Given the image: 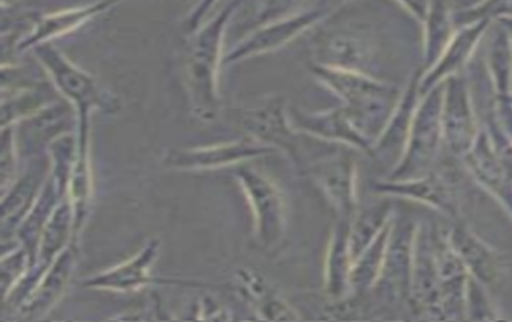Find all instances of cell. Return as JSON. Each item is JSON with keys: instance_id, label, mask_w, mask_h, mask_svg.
<instances>
[{"instance_id": "cell-1", "label": "cell", "mask_w": 512, "mask_h": 322, "mask_svg": "<svg viewBox=\"0 0 512 322\" xmlns=\"http://www.w3.org/2000/svg\"><path fill=\"white\" fill-rule=\"evenodd\" d=\"M311 71L316 81L342 100L356 128L376 144L403 94L400 87L360 71L323 65H316Z\"/></svg>"}, {"instance_id": "cell-2", "label": "cell", "mask_w": 512, "mask_h": 322, "mask_svg": "<svg viewBox=\"0 0 512 322\" xmlns=\"http://www.w3.org/2000/svg\"><path fill=\"white\" fill-rule=\"evenodd\" d=\"M226 20L228 12L203 29L184 58L182 81L186 87L190 110L203 123H213L221 108L218 73Z\"/></svg>"}, {"instance_id": "cell-3", "label": "cell", "mask_w": 512, "mask_h": 322, "mask_svg": "<svg viewBox=\"0 0 512 322\" xmlns=\"http://www.w3.org/2000/svg\"><path fill=\"white\" fill-rule=\"evenodd\" d=\"M34 55L38 57L58 94L75 107L78 128L91 126L92 112H102L105 115H116L120 112V100L115 95L104 91L87 71L73 65L50 44L36 46Z\"/></svg>"}, {"instance_id": "cell-4", "label": "cell", "mask_w": 512, "mask_h": 322, "mask_svg": "<svg viewBox=\"0 0 512 322\" xmlns=\"http://www.w3.org/2000/svg\"><path fill=\"white\" fill-rule=\"evenodd\" d=\"M442 105L443 83L422 95L403 157L387 179L403 181L430 174L443 142Z\"/></svg>"}, {"instance_id": "cell-5", "label": "cell", "mask_w": 512, "mask_h": 322, "mask_svg": "<svg viewBox=\"0 0 512 322\" xmlns=\"http://www.w3.org/2000/svg\"><path fill=\"white\" fill-rule=\"evenodd\" d=\"M234 176L252 210L256 244L265 253H276L287 236V203L282 190L247 163L237 165Z\"/></svg>"}, {"instance_id": "cell-6", "label": "cell", "mask_w": 512, "mask_h": 322, "mask_svg": "<svg viewBox=\"0 0 512 322\" xmlns=\"http://www.w3.org/2000/svg\"><path fill=\"white\" fill-rule=\"evenodd\" d=\"M289 108L282 95H269L260 104L237 110V120L248 137L284 153L302 170L305 163L302 133L294 128Z\"/></svg>"}, {"instance_id": "cell-7", "label": "cell", "mask_w": 512, "mask_h": 322, "mask_svg": "<svg viewBox=\"0 0 512 322\" xmlns=\"http://www.w3.org/2000/svg\"><path fill=\"white\" fill-rule=\"evenodd\" d=\"M303 174L318 187L334 211L335 218L353 219L358 210V170L355 157L342 150L324 153L323 157L308 161Z\"/></svg>"}, {"instance_id": "cell-8", "label": "cell", "mask_w": 512, "mask_h": 322, "mask_svg": "<svg viewBox=\"0 0 512 322\" xmlns=\"http://www.w3.org/2000/svg\"><path fill=\"white\" fill-rule=\"evenodd\" d=\"M418 224L393 218L384 268L372 292H380L385 302L403 303L411 311L414 239Z\"/></svg>"}, {"instance_id": "cell-9", "label": "cell", "mask_w": 512, "mask_h": 322, "mask_svg": "<svg viewBox=\"0 0 512 322\" xmlns=\"http://www.w3.org/2000/svg\"><path fill=\"white\" fill-rule=\"evenodd\" d=\"M277 153L269 145L256 142L252 137L226 144L205 145V147H186L171 149L166 153L163 165L170 170L210 171L232 168L255 158Z\"/></svg>"}, {"instance_id": "cell-10", "label": "cell", "mask_w": 512, "mask_h": 322, "mask_svg": "<svg viewBox=\"0 0 512 322\" xmlns=\"http://www.w3.org/2000/svg\"><path fill=\"white\" fill-rule=\"evenodd\" d=\"M289 113L294 128L300 133L329 144L343 145L372 157L374 144L356 128L345 107L327 112H305L300 108L290 107Z\"/></svg>"}, {"instance_id": "cell-11", "label": "cell", "mask_w": 512, "mask_h": 322, "mask_svg": "<svg viewBox=\"0 0 512 322\" xmlns=\"http://www.w3.org/2000/svg\"><path fill=\"white\" fill-rule=\"evenodd\" d=\"M76 110L67 100H57L36 115L15 124V136L20 158L39 157L41 152L49 150L50 144L60 136L78 129L75 121Z\"/></svg>"}, {"instance_id": "cell-12", "label": "cell", "mask_w": 512, "mask_h": 322, "mask_svg": "<svg viewBox=\"0 0 512 322\" xmlns=\"http://www.w3.org/2000/svg\"><path fill=\"white\" fill-rule=\"evenodd\" d=\"M443 141L458 157H466L472 149L477 131L472 112L471 95L466 81L450 76L443 81L442 105Z\"/></svg>"}, {"instance_id": "cell-13", "label": "cell", "mask_w": 512, "mask_h": 322, "mask_svg": "<svg viewBox=\"0 0 512 322\" xmlns=\"http://www.w3.org/2000/svg\"><path fill=\"white\" fill-rule=\"evenodd\" d=\"M160 250H162V240L153 237L133 258L113 268L105 269L104 273L87 277L81 284L84 289L105 290V292H116V294H131V292L145 289L153 282V266L157 263Z\"/></svg>"}, {"instance_id": "cell-14", "label": "cell", "mask_w": 512, "mask_h": 322, "mask_svg": "<svg viewBox=\"0 0 512 322\" xmlns=\"http://www.w3.org/2000/svg\"><path fill=\"white\" fill-rule=\"evenodd\" d=\"M79 245L78 240H73L60 255L55 258L54 263L42 274L38 285L29 294L28 300L18 308L21 318L42 319L52 311L55 305L62 300L70 285L71 277L75 274L78 266Z\"/></svg>"}, {"instance_id": "cell-15", "label": "cell", "mask_w": 512, "mask_h": 322, "mask_svg": "<svg viewBox=\"0 0 512 322\" xmlns=\"http://www.w3.org/2000/svg\"><path fill=\"white\" fill-rule=\"evenodd\" d=\"M2 128L15 126L29 116L36 115L58 100L54 84L44 79L7 78L2 76Z\"/></svg>"}, {"instance_id": "cell-16", "label": "cell", "mask_w": 512, "mask_h": 322, "mask_svg": "<svg viewBox=\"0 0 512 322\" xmlns=\"http://www.w3.org/2000/svg\"><path fill=\"white\" fill-rule=\"evenodd\" d=\"M419 83H421V78L418 76L411 78L406 91L401 94L397 107L390 116L389 123L385 126L384 131L374 144V150H372V157L387 161L392 170L403 157L409 131L413 126L414 115H416L419 102H421Z\"/></svg>"}, {"instance_id": "cell-17", "label": "cell", "mask_w": 512, "mask_h": 322, "mask_svg": "<svg viewBox=\"0 0 512 322\" xmlns=\"http://www.w3.org/2000/svg\"><path fill=\"white\" fill-rule=\"evenodd\" d=\"M50 173V160H36L33 168L13 182L12 187L2 195V231L4 239L9 234H15L21 221L28 215L34 203L41 194Z\"/></svg>"}, {"instance_id": "cell-18", "label": "cell", "mask_w": 512, "mask_h": 322, "mask_svg": "<svg viewBox=\"0 0 512 322\" xmlns=\"http://www.w3.org/2000/svg\"><path fill=\"white\" fill-rule=\"evenodd\" d=\"M376 189L385 195L424 203L451 218H456L459 213L455 192L450 184L437 174L430 173L422 178L403 179V181L385 179L384 182H377Z\"/></svg>"}, {"instance_id": "cell-19", "label": "cell", "mask_w": 512, "mask_h": 322, "mask_svg": "<svg viewBox=\"0 0 512 322\" xmlns=\"http://www.w3.org/2000/svg\"><path fill=\"white\" fill-rule=\"evenodd\" d=\"M351 219H335L334 231L326 253L324 290L332 303L351 297V268L353 255L350 245Z\"/></svg>"}, {"instance_id": "cell-20", "label": "cell", "mask_w": 512, "mask_h": 322, "mask_svg": "<svg viewBox=\"0 0 512 322\" xmlns=\"http://www.w3.org/2000/svg\"><path fill=\"white\" fill-rule=\"evenodd\" d=\"M236 289L245 302L266 321H298L300 314L282 297L265 277L253 269H239L236 273Z\"/></svg>"}, {"instance_id": "cell-21", "label": "cell", "mask_w": 512, "mask_h": 322, "mask_svg": "<svg viewBox=\"0 0 512 322\" xmlns=\"http://www.w3.org/2000/svg\"><path fill=\"white\" fill-rule=\"evenodd\" d=\"M78 153L75 166L71 171L68 184V199L75 210L76 239L81 236L87 218L91 215L92 199H94V176L91 163V129L78 131Z\"/></svg>"}, {"instance_id": "cell-22", "label": "cell", "mask_w": 512, "mask_h": 322, "mask_svg": "<svg viewBox=\"0 0 512 322\" xmlns=\"http://www.w3.org/2000/svg\"><path fill=\"white\" fill-rule=\"evenodd\" d=\"M448 240L466 266L467 273H471V276L479 279L484 285L498 281L501 271L500 258L466 226L458 224L451 229Z\"/></svg>"}, {"instance_id": "cell-23", "label": "cell", "mask_w": 512, "mask_h": 322, "mask_svg": "<svg viewBox=\"0 0 512 322\" xmlns=\"http://www.w3.org/2000/svg\"><path fill=\"white\" fill-rule=\"evenodd\" d=\"M488 20H480L471 28L464 29L463 33H459L453 41L448 44L442 57L438 58V62L434 67L422 76L419 83V91L421 95H426L430 89H434L438 84H442L445 79L455 75L459 68L466 63L467 57L471 55L472 49L479 41L480 36L487 29Z\"/></svg>"}, {"instance_id": "cell-24", "label": "cell", "mask_w": 512, "mask_h": 322, "mask_svg": "<svg viewBox=\"0 0 512 322\" xmlns=\"http://www.w3.org/2000/svg\"><path fill=\"white\" fill-rule=\"evenodd\" d=\"M75 221V210H73V205L67 195L62 202L58 203L54 213L50 216L49 223L46 224V228L42 232L36 261H34L36 268L47 271V268L54 263L55 258L73 240H78L76 239Z\"/></svg>"}, {"instance_id": "cell-25", "label": "cell", "mask_w": 512, "mask_h": 322, "mask_svg": "<svg viewBox=\"0 0 512 322\" xmlns=\"http://www.w3.org/2000/svg\"><path fill=\"white\" fill-rule=\"evenodd\" d=\"M67 195H63L58 187L55 186L52 179L47 178L46 184L42 187L38 200L34 203L33 208L29 210L28 215L21 221L20 226L15 232L18 244L31 253L33 260L36 261V253H38L39 240H41L42 232L49 223L50 216L54 213L58 203L62 202Z\"/></svg>"}, {"instance_id": "cell-26", "label": "cell", "mask_w": 512, "mask_h": 322, "mask_svg": "<svg viewBox=\"0 0 512 322\" xmlns=\"http://www.w3.org/2000/svg\"><path fill=\"white\" fill-rule=\"evenodd\" d=\"M316 18H318V13H310L305 17L294 18V20L285 21L281 25L265 29L244 44H240L237 49L232 50L231 54L224 58V63L239 62V60L266 54L277 47L284 46L285 42L295 38L300 31L308 28V25H311Z\"/></svg>"}, {"instance_id": "cell-27", "label": "cell", "mask_w": 512, "mask_h": 322, "mask_svg": "<svg viewBox=\"0 0 512 322\" xmlns=\"http://www.w3.org/2000/svg\"><path fill=\"white\" fill-rule=\"evenodd\" d=\"M392 223L385 226L384 231L380 232L376 240L364 248L360 255L356 256L351 268V295L371 294L372 289L376 287L379 281L382 268H384L385 255L389 247L390 232H392Z\"/></svg>"}, {"instance_id": "cell-28", "label": "cell", "mask_w": 512, "mask_h": 322, "mask_svg": "<svg viewBox=\"0 0 512 322\" xmlns=\"http://www.w3.org/2000/svg\"><path fill=\"white\" fill-rule=\"evenodd\" d=\"M393 207L390 202H379L363 210H356L350 224V245L353 261L364 248L376 240L387 224L392 223Z\"/></svg>"}, {"instance_id": "cell-29", "label": "cell", "mask_w": 512, "mask_h": 322, "mask_svg": "<svg viewBox=\"0 0 512 322\" xmlns=\"http://www.w3.org/2000/svg\"><path fill=\"white\" fill-rule=\"evenodd\" d=\"M118 0H105L102 4L91 5V7H84V9L71 10V12L58 13L54 17H47L42 20L41 25L36 28L31 36L25 41L21 42V49H28V47L39 46L41 42L47 41L49 38H54L58 34L67 33L70 29L76 28L81 25L87 18L94 17L102 10L108 9L110 5L115 4Z\"/></svg>"}, {"instance_id": "cell-30", "label": "cell", "mask_w": 512, "mask_h": 322, "mask_svg": "<svg viewBox=\"0 0 512 322\" xmlns=\"http://www.w3.org/2000/svg\"><path fill=\"white\" fill-rule=\"evenodd\" d=\"M488 67L492 70L496 91L503 97L512 89V41L508 29L498 28L488 44Z\"/></svg>"}, {"instance_id": "cell-31", "label": "cell", "mask_w": 512, "mask_h": 322, "mask_svg": "<svg viewBox=\"0 0 512 322\" xmlns=\"http://www.w3.org/2000/svg\"><path fill=\"white\" fill-rule=\"evenodd\" d=\"M33 266V256L23 245L18 244V247L2 255V266H0L2 300H5L13 290L17 289V285L28 276Z\"/></svg>"}, {"instance_id": "cell-32", "label": "cell", "mask_w": 512, "mask_h": 322, "mask_svg": "<svg viewBox=\"0 0 512 322\" xmlns=\"http://www.w3.org/2000/svg\"><path fill=\"white\" fill-rule=\"evenodd\" d=\"M18 165H20V153H18L15 126H7L2 128V145H0L2 192L12 187L13 182L17 181Z\"/></svg>"}, {"instance_id": "cell-33", "label": "cell", "mask_w": 512, "mask_h": 322, "mask_svg": "<svg viewBox=\"0 0 512 322\" xmlns=\"http://www.w3.org/2000/svg\"><path fill=\"white\" fill-rule=\"evenodd\" d=\"M466 318L467 319H496L495 306L485 292V287L474 276L467 277L466 284Z\"/></svg>"}, {"instance_id": "cell-34", "label": "cell", "mask_w": 512, "mask_h": 322, "mask_svg": "<svg viewBox=\"0 0 512 322\" xmlns=\"http://www.w3.org/2000/svg\"><path fill=\"white\" fill-rule=\"evenodd\" d=\"M487 17L512 18V0H484L472 7L471 15H463L461 21L487 20Z\"/></svg>"}, {"instance_id": "cell-35", "label": "cell", "mask_w": 512, "mask_h": 322, "mask_svg": "<svg viewBox=\"0 0 512 322\" xmlns=\"http://www.w3.org/2000/svg\"><path fill=\"white\" fill-rule=\"evenodd\" d=\"M409 12L414 13L421 21H426L430 12V0H400Z\"/></svg>"}, {"instance_id": "cell-36", "label": "cell", "mask_w": 512, "mask_h": 322, "mask_svg": "<svg viewBox=\"0 0 512 322\" xmlns=\"http://www.w3.org/2000/svg\"><path fill=\"white\" fill-rule=\"evenodd\" d=\"M503 23L506 25V29H508L509 36H511L512 41V18H503Z\"/></svg>"}, {"instance_id": "cell-37", "label": "cell", "mask_w": 512, "mask_h": 322, "mask_svg": "<svg viewBox=\"0 0 512 322\" xmlns=\"http://www.w3.org/2000/svg\"><path fill=\"white\" fill-rule=\"evenodd\" d=\"M482 2H484V0H469V4H471L472 7H475V5L482 4Z\"/></svg>"}]
</instances>
